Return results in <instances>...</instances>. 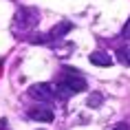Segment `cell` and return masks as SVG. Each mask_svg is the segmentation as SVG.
I'll return each instance as SVG.
<instances>
[{
	"label": "cell",
	"instance_id": "1",
	"mask_svg": "<svg viewBox=\"0 0 130 130\" xmlns=\"http://www.w3.org/2000/svg\"><path fill=\"white\" fill-rule=\"evenodd\" d=\"M60 84H64L66 88H71V93H73V95H75V93H84V90H86V79L77 73V69H69V66H64V69H62Z\"/></svg>",
	"mask_w": 130,
	"mask_h": 130
},
{
	"label": "cell",
	"instance_id": "2",
	"mask_svg": "<svg viewBox=\"0 0 130 130\" xmlns=\"http://www.w3.org/2000/svg\"><path fill=\"white\" fill-rule=\"evenodd\" d=\"M29 95L33 97L35 102H53L55 97H57V93H55V86L53 84H48V82H40V84H33L31 88H29Z\"/></svg>",
	"mask_w": 130,
	"mask_h": 130
},
{
	"label": "cell",
	"instance_id": "3",
	"mask_svg": "<svg viewBox=\"0 0 130 130\" xmlns=\"http://www.w3.org/2000/svg\"><path fill=\"white\" fill-rule=\"evenodd\" d=\"M29 117H31V119H35V121H53V110L51 108H31L29 110Z\"/></svg>",
	"mask_w": 130,
	"mask_h": 130
},
{
	"label": "cell",
	"instance_id": "4",
	"mask_svg": "<svg viewBox=\"0 0 130 130\" xmlns=\"http://www.w3.org/2000/svg\"><path fill=\"white\" fill-rule=\"evenodd\" d=\"M71 29H73V22L69 20H62L60 24H55L53 29H51V33H48V40H60L64 33H69Z\"/></svg>",
	"mask_w": 130,
	"mask_h": 130
},
{
	"label": "cell",
	"instance_id": "5",
	"mask_svg": "<svg viewBox=\"0 0 130 130\" xmlns=\"http://www.w3.org/2000/svg\"><path fill=\"white\" fill-rule=\"evenodd\" d=\"M88 60H90V64H95V66H110V64H112L110 53H104V51H95V53H90Z\"/></svg>",
	"mask_w": 130,
	"mask_h": 130
},
{
	"label": "cell",
	"instance_id": "6",
	"mask_svg": "<svg viewBox=\"0 0 130 130\" xmlns=\"http://www.w3.org/2000/svg\"><path fill=\"white\" fill-rule=\"evenodd\" d=\"M102 102H104V97L99 95V93H93V95L88 97V106H90V108H99V104H102Z\"/></svg>",
	"mask_w": 130,
	"mask_h": 130
},
{
	"label": "cell",
	"instance_id": "7",
	"mask_svg": "<svg viewBox=\"0 0 130 130\" xmlns=\"http://www.w3.org/2000/svg\"><path fill=\"white\" fill-rule=\"evenodd\" d=\"M119 60L130 66V48H121V51H119Z\"/></svg>",
	"mask_w": 130,
	"mask_h": 130
},
{
	"label": "cell",
	"instance_id": "8",
	"mask_svg": "<svg viewBox=\"0 0 130 130\" xmlns=\"http://www.w3.org/2000/svg\"><path fill=\"white\" fill-rule=\"evenodd\" d=\"M121 35H123V40H128V42H130V18H128V22L123 24V29H121Z\"/></svg>",
	"mask_w": 130,
	"mask_h": 130
},
{
	"label": "cell",
	"instance_id": "9",
	"mask_svg": "<svg viewBox=\"0 0 130 130\" xmlns=\"http://www.w3.org/2000/svg\"><path fill=\"white\" fill-rule=\"evenodd\" d=\"M110 130H130V126L128 123H117L115 128H110Z\"/></svg>",
	"mask_w": 130,
	"mask_h": 130
},
{
	"label": "cell",
	"instance_id": "10",
	"mask_svg": "<svg viewBox=\"0 0 130 130\" xmlns=\"http://www.w3.org/2000/svg\"><path fill=\"white\" fill-rule=\"evenodd\" d=\"M2 128H7V119H0V130Z\"/></svg>",
	"mask_w": 130,
	"mask_h": 130
},
{
	"label": "cell",
	"instance_id": "11",
	"mask_svg": "<svg viewBox=\"0 0 130 130\" xmlns=\"http://www.w3.org/2000/svg\"><path fill=\"white\" fill-rule=\"evenodd\" d=\"M0 66H2V62H0Z\"/></svg>",
	"mask_w": 130,
	"mask_h": 130
}]
</instances>
